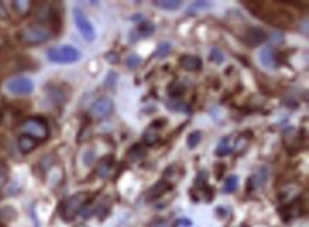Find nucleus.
Listing matches in <instances>:
<instances>
[{"mask_svg": "<svg viewBox=\"0 0 309 227\" xmlns=\"http://www.w3.org/2000/svg\"><path fill=\"white\" fill-rule=\"evenodd\" d=\"M19 40L26 46H39L49 42L53 37V31L47 26L29 25L19 31Z\"/></svg>", "mask_w": 309, "mask_h": 227, "instance_id": "obj_1", "label": "nucleus"}, {"mask_svg": "<svg viewBox=\"0 0 309 227\" xmlns=\"http://www.w3.org/2000/svg\"><path fill=\"white\" fill-rule=\"evenodd\" d=\"M90 200V195L86 192H80V193H76L73 196H70L68 199H66V202L62 204V215L63 220L71 221L75 219L76 216L80 213L81 210L86 208V204Z\"/></svg>", "mask_w": 309, "mask_h": 227, "instance_id": "obj_2", "label": "nucleus"}, {"mask_svg": "<svg viewBox=\"0 0 309 227\" xmlns=\"http://www.w3.org/2000/svg\"><path fill=\"white\" fill-rule=\"evenodd\" d=\"M47 58L49 61L56 63V64H73L77 63L81 58V53L73 46H57L47 50Z\"/></svg>", "mask_w": 309, "mask_h": 227, "instance_id": "obj_3", "label": "nucleus"}, {"mask_svg": "<svg viewBox=\"0 0 309 227\" xmlns=\"http://www.w3.org/2000/svg\"><path fill=\"white\" fill-rule=\"evenodd\" d=\"M22 132H23V135L31 136L38 142L46 141L49 138V123L44 118H27L25 122L22 123Z\"/></svg>", "mask_w": 309, "mask_h": 227, "instance_id": "obj_4", "label": "nucleus"}, {"mask_svg": "<svg viewBox=\"0 0 309 227\" xmlns=\"http://www.w3.org/2000/svg\"><path fill=\"white\" fill-rule=\"evenodd\" d=\"M73 17H75V23L79 31H80V34L83 36V38L88 43L94 42L96 40V30H94V26L92 25V22L84 14V12L76 7L75 12H73Z\"/></svg>", "mask_w": 309, "mask_h": 227, "instance_id": "obj_5", "label": "nucleus"}, {"mask_svg": "<svg viewBox=\"0 0 309 227\" xmlns=\"http://www.w3.org/2000/svg\"><path fill=\"white\" fill-rule=\"evenodd\" d=\"M6 90L12 95L16 97H25V95H30L33 90H34V84L30 78L27 77H14L12 80L7 81Z\"/></svg>", "mask_w": 309, "mask_h": 227, "instance_id": "obj_6", "label": "nucleus"}, {"mask_svg": "<svg viewBox=\"0 0 309 227\" xmlns=\"http://www.w3.org/2000/svg\"><path fill=\"white\" fill-rule=\"evenodd\" d=\"M113 110H114L113 99L108 98V97H101L93 102L92 108H90V115L94 119H103V118L108 117Z\"/></svg>", "mask_w": 309, "mask_h": 227, "instance_id": "obj_7", "label": "nucleus"}, {"mask_svg": "<svg viewBox=\"0 0 309 227\" xmlns=\"http://www.w3.org/2000/svg\"><path fill=\"white\" fill-rule=\"evenodd\" d=\"M258 58H260L261 66L264 68H266V70H277V68L279 67L278 54H277V51L272 49V47H264V49H261Z\"/></svg>", "mask_w": 309, "mask_h": 227, "instance_id": "obj_8", "label": "nucleus"}, {"mask_svg": "<svg viewBox=\"0 0 309 227\" xmlns=\"http://www.w3.org/2000/svg\"><path fill=\"white\" fill-rule=\"evenodd\" d=\"M266 40V33L264 30H261L258 27H249L245 31L244 36V42L249 46V47H257Z\"/></svg>", "mask_w": 309, "mask_h": 227, "instance_id": "obj_9", "label": "nucleus"}, {"mask_svg": "<svg viewBox=\"0 0 309 227\" xmlns=\"http://www.w3.org/2000/svg\"><path fill=\"white\" fill-rule=\"evenodd\" d=\"M178 66L186 71H199L203 68V60L197 55L184 54L179 57Z\"/></svg>", "mask_w": 309, "mask_h": 227, "instance_id": "obj_10", "label": "nucleus"}, {"mask_svg": "<svg viewBox=\"0 0 309 227\" xmlns=\"http://www.w3.org/2000/svg\"><path fill=\"white\" fill-rule=\"evenodd\" d=\"M171 183L167 182V180H161L158 183H155L151 189L147 193V197H149V200H155V199H158L162 195H166L167 192L171 191Z\"/></svg>", "mask_w": 309, "mask_h": 227, "instance_id": "obj_11", "label": "nucleus"}, {"mask_svg": "<svg viewBox=\"0 0 309 227\" xmlns=\"http://www.w3.org/2000/svg\"><path fill=\"white\" fill-rule=\"evenodd\" d=\"M39 142L36 139H33L31 136L29 135H20L19 141H17V145H19V149L23 152V154H29L31 152L34 148L38 147Z\"/></svg>", "mask_w": 309, "mask_h": 227, "instance_id": "obj_12", "label": "nucleus"}, {"mask_svg": "<svg viewBox=\"0 0 309 227\" xmlns=\"http://www.w3.org/2000/svg\"><path fill=\"white\" fill-rule=\"evenodd\" d=\"M153 3L155 7H158L161 10H168V12H174L183 6V2H179V0H157Z\"/></svg>", "mask_w": 309, "mask_h": 227, "instance_id": "obj_13", "label": "nucleus"}, {"mask_svg": "<svg viewBox=\"0 0 309 227\" xmlns=\"http://www.w3.org/2000/svg\"><path fill=\"white\" fill-rule=\"evenodd\" d=\"M112 166H113V156H110V158H104L103 160H100L99 166H97V175H99L100 178H107L108 173H110V171H112Z\"/></svg>", "mask_w": 309, "mask_h": 227, "instance_id": "obj_14", "label": "nucleus"}, {"mask_svg": "<svg viewBox=\"0 0 309 227\" xmlns=\"http://www.w3.org/2000/svg\"><path fill=\"white\" fill-rule=\"evenodd\" d=\"M171 49H173V46H171V43H168V42L158 44V47L154 51L153 57H155V58H166L171 53Z\"/></svg>", "mask_w": 309, "mask_h": 227, "instance_id": "obj_15", "label": "nucleus"}, {"mask_svg": "<svg viewBox=\"0 0 309 227\" xmlns=\"http://www.w3.org/2000/svg\"><path fill=\"white\" fill-rule=\"evenodd\" d=\"M229 139L228 138H224V141H221L218 143V147L215 149V155L216 156H220V158H224V156H227L232 152V149L228 145Z\"/></svg>", "mask_w": 309, "mask_h": 227, "instance_id": "obj_16", "label": "nucleus"}, {"mask_svg": "<svg viewBox=\"0 0 309 227\" xmlns=\"http://www.w3.org/2000/svg\"><path fill=\"white\" fill-rule=\"evenodd\" d=\"M186 92V87L183 86L181 82H178V81H174L171 86L168 87V94L171 95V97H181L183 94Z\"/></svg>", "mask_w": 309, "mask_h": 227, "instance_id": "obj_17", "label": "nucleus"}, {"mask_svg": "<svg viewBox=\"0 0 309 227\" xmlns=\"http://www.w3.org/2000/svg\"><path fill=\"white\" fill-rule=\"evenodd\" d=\"M158 141H160L158 134L154 132V131H151V129H149V131L144 134V136H142V142H144L147 147H153V145H155Z\"/></svg>", "mask_w": 309, "mask_h": 227, "instance_id": "obj_18", "label": "nucleus"}, {"mask_svg": "<svg viewBox=\"0 0 309 227\" xmlns=\"http://www.w3.org/2000/svg\"><path fill=\"white\" fill-rule=\"evenodd\" d=\"M238 189V176H229L227 180H225V183H224V192L225 193H232Z\"/></svg>", "mask_w": 309, "mask_h": 227, "instance_id": "obj_19", "label": "nucleus"}, {"mask_svg": "<svg viewBox=\"0 0 309 227\" xmlns=\"http://www.w3.org/2000/svg\"><path fill=\"white\" fill-rule=\"evenodd\" d=\"M201 136H203V134H201L199 131H192L191 134L188 135V138H187V145H188V148H190V149L197 148L198 143L201 142Z\"/></svg>", "mask_w": 309, "mask_h": 227, "instance_id": "obj_20", "label": "nucleus"}, {"mask_svg": "<svg viewBox=\"0 0 309 227\" xmlns=\"http://www.w3.org/2000/svg\"><path fill=\"white\" fill-rule=\"evenodd\" d=\"M268 176H269V172H268V169L266 168H262L260 172H257V175L253 176L252 179H255V188L258 189V188H261L262 184L265 183V180L268 179Z\"/></svg>", "mask_w": 309, "mask_h": 227, "instance_id": "obj_21", "label": "nucleus"}, {"mask_svg": "<svg viewBox=\"0 0 309 227\" xmlns=\"http://www.w3.org/2000/svg\"><path fill=\"white\" fill-rule=\"evenodd\" d=\"M210 61L215 63V64H223L225 61L224 53L218 47H212L210 51Z\"/></svg>", "mask_w": 309, "mask_h": 227, "instance_id": "obj_22", "label": "nucleus"}, {"mask_svg": "<svg viewBox=\"0 0 309 227\" xmlns=\"http://www.w3.org/2000/svg\"><path fill=\"white\" fill-rule=\"evenodd\" d=\"M155 30V26L153 23H150V22H141L140 26H138V31H140V34L144 37H149L150 34H153Z\"/></svg>", "mask_w": 309, "mask_h": 227, "instance_id": "obj_23", "label": "nucleus"}, {"mask_svg": "<svg viewBox=\"0 0 309 227\" xmlns=\"http://www.w3.org/2000/svg\"><path fill=\"white\" fill-rule=\"evenodd\" d=\"M13 6H14V9H16L20 14H26V13L30 12L31 2H23V0H19V2H14Z\"/></svg>", "mask_w": 309, "mask_h": 227, "instance_id": "obj_24", "label": "nucleus"}, {"mask_svg": "<svg viewBox=\"0 0 309 227\" xmlns=\"http://www.w3.org/2000/svg\"><path fill=\"white\" fill-rule=\"evenodd\" d=\"M140 64H141V58H140V55L137 54L127 55V58H125V66H127V67L131 68V70H134V68L138 67Z\"/></svg>", "mask_w": 309, "mask_h": 227, "instance_id": "obj_25", "label": "nucleus"}, {"mask_svg": "<svg viewBox=\"0 0 309 227\" xmlns=\"http://www.w3.org/2000/svg\"><path fill=\"white\" fill-rule=\"evenodd\" d=\"M146 155V151H144V148H141L140 145H136V147L131 149L130 156L133 160H140Z\"/></svg>", "mask_w": 309, "mask_h": 227, "instance_id": "obj_26", "label": "nucleus"}, {"mask_svg": "<svg viewBox=\"0 0 309 227\" xmlns=\"http://www.w3.org/2000/svg\"><path fill=\"white\" fill-rule=\"evenodd\" d=\"M211 3H207V2H195V3H192L191 7H190V10H187L188 12H194L195 9L197 10H204V9H210Z\"/></svg>", "mask_w": 309, "mask_h": 227, "instance_id": "obj_27", "label": "nucleus"}, {"mask_svg": "<svg viewBox=\"0 0 309 227\" xmlns=\"http://www.w3.org/2000/svg\"><path fill=\"white\" fill-rule=\"evenodd\" d=\"M147 227H174V224L166 219H158V220L151 221Z\"/></svg>", "mask_w": 309, "mask_h": 227, "instance_id": "obj_28", "label": "nucleus"}, {"mask_svg": "<svg viewBox=\"0 0 309 227\" xmlns=\"http://www.w3.org/2000/svg\"><path fill=\"white\" fill-rule=\"evenodd\" d=\"M6 180H7V169L0 163V188L6 183Z\"/></svg>", "mask_w": 309, "mask_h": 227, "instance_id": "obj_29", "label": "nucleus"}, {"mask_svg": "<svg viewBox=\"0 0 309 227\" xmlns=\"http://www.w3.org/2000/svg\"><path fill=\"white\" fill-rule=\"evenodd\" d=\"M9 10H7V7L5 3H2L0 2V18H3V20H6V18H9Z\"/></svg>", "mask_w": 309, "mask_h": 227, "instance_id": "obj_30", "label": "nucleus"}, {"mask_svg": "<svg viewBox=\"0 0 309 227\" xmlns=\"http://www.w3.org/2000/svg\"><path fill=\"white\" fill-rule=\"evenodd\" d=\"M269 38L275 40L277 43H282V40H284V37H282V34H281V33H274L272 36H269Z\"/></svg>", "mask_w": 309, "mask_h": 227, "instance_id": "obj_31", "label": "nucleus"}, {"mask_svg": "<svg viewBox=\"0 0 309 227\" xmlns=\"http://www.w3.org/2000/svg\"><path fill=\"white\" fill-rule=\"evenodd\" d=\"M2 46H3V40L0 38V47H2Z\"/></svg>", "mask_w": 309, "mask_h": 227, "instance_id": "obj_32", "label": "nucleus"}, {"mask_svg": "<svg viewBox=\"0 0 309 227\" xmlns=\"http://www.w3.org/2000/svg\"><path fill=\"white\" fill-rule=\"evenodd\" d=\"M0 227H6V226H5V224H3V223L0 221Z\"/></svg>", "mask_w": 309, "mask_h": 227, "instance_id": "obj_33", "label": "nucleus"}]
</instances>
